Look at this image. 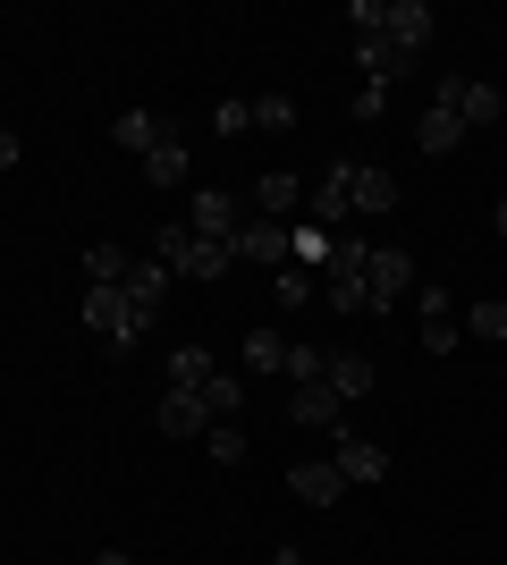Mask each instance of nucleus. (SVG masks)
<instances>
[{
  "instance_id": "nucleus-1",
  "label": "nucleus",
  "mask_w": 507,
  "mask_h": 565,
  "mask_svg": "<svg viewBox=\"0 0 507 565\" xmlns=\"http://www.w3.org/2000/svg\"><path fill=\"white\" fill-rule=\"evenodd\" d=\"M152 262H161L169 279H194V287H212V279L237 270V254L212 245V236H187V220H178V228H152Z\"/></svg>"
},
{
  "instance_id": "nucleus-2",
  "label": "nucleus",
  "mask_w": 507,
  "mask_h": 565,
  "mask_svg": "<svg viewBox=\"0 0 507 565\" xmlns=\"http://www.w3.org/2000/svg\"><path fill=\"white\" fill-rule=\"evenodd\" d=\"M363 262H372V236H338L330 245V270H321V305L330 312H372V296H363Z\"/></svg>"
},
{
  "instance_id": "nucleus-3",
  "label": "nucleus",
  "mask_w": 507,
  "mask_h": 565,
  "mask_svg": "<svg viewBox=\"0 0 507 565\" xmlns=\"http://www.w3.org/2000/svg\"><path fill=\"white\" fill-rule=\"evenodd\" d=\"M85 330L94 338H110V347H136V338L152 330L145 312L127 305V287H85Z\"/></svg>"
},
{
  "instance_id": "nucleus-4",
  "label": "nucleus",
  "mask_w": 507,
  "mask_h": 565,
  "mask_svg": "<svg viewBox=\"0 0 507 565\" xmlns=\"http://www.w3.org/2000/svg\"><path fill=\"white\" fill-rule=\"evenodd\" d=\"M305 212H314V228H347L356 220V161H321V178L305 186Z\"/></svg>"
},
{
  "instance_id": "nucleus-5",
  "label": "nucleus",
  "mask_w": 507,
  "mask_h": 565,
  "mask_svg": "<svg viewBox=\"0 0 507 565\" xmlns=\"http://www.w3.org/2000/svg\"><path fill=\"white\" fill-rule=\"evenodd\" d=\"M414 321H423V354H457V287L414 279Z\"/></svg>"
},
{
  "instance_id": "nucleus-6",
  "label": "nucleus",
  "mask_w": 507,
  "mask_h": 565,
  "mask_svg": "<svg viewBox=\"0 0 507 565\" xmlns=\"http://www.w3.org/2000/svg\"><path fill=\"white\" fill-rule=\"evenodd\" d=\"M245 228V203L229 186H194L187 194V236H212V245H229V236Z\"/></svg>"
},
{
  "instance_id": "nucleus-7",
  "label": "nucleus",
  "mask_w": 507,
  "mask_h": 565,
  "mask_svg": "<svg viewBox=\"0 0 507 565\" xmlns=\"http://www.w3.org/2000/svg\"><path fill=\"white\" fill-rule=\"evenodd\" d=\"M432 102H448V110L465 118V136H483V127H499V118H507V94H499V85H483V76H465V85L448 76Z\"/></svg>"
},
{
  "instance_id": "nucleus-8",
  "label": "nucleus",
  "mask_w": 507,
  "mask_h": 565,
  "mask_svg": "<svg viewBox=\"0 0 507 565\" xmlns=\"http://www.w3.org/2000/svg\"><path fill=\"white\" fill-rule=\"evenodd\" d=\"M330 465L347 472V490L389 481V448H381V439H363V430H330Z\"/></svg>"
},
{
  "instance_id": "nucleus-9",
  "label": "nucleus",
  "mask_w": 507,
  "mask_h": 565,
  "mask_svg": "<svg viewBox=\"0 0 507 565\" xmlns=\"http://www.w3.org/2000/svg\"><path fill=\"white\" fill-rule=\"evenodd\" d=\"M363 296H372V312H389L398 296H414V262L398 254V245H372V262H363Z\"/></svg>"
},
{
  "instance_id": "nucleus-10",
  "label": "nucleus",
  "mask_w": 507,
  "mask_h": 565,
  "mask_svg": "<svg viewBox=\"0 0 507 565\" xmlns=\"http://www.w3.org/2000/svg\"><path fill=\"white\" fill-rule=\"evenodd\" d=\"M288 423L330 439V430H347V397H338L330 380H314V388H288Z\"/></svg>"
},
{
  "instance_id": "nucleus-11",
  "label": "nucleus",
  "mask_w": 507,
  "mask_h": 565,
  "mask_svg": "<svg viewBox=\"0 0 507 565\" xmlns=\"http://www.w3.org/2000/svg\"><path fill=\"white\" fill-rule=\"evenodd\" d=\"M229 254H237L245 270H279V262H288V228H279V220H254V212H245V228L229 236Z\"/></svg>"
},
{
  "instance_id": "nucleus-12",
  "label": "nucleus",
  "mask_w": 507,
  "mask_h": 565,
  "mask_svg": "<svg viewBox=\"0 0 507 565\" xmlns=\"http://www.w3.org/2000/svg\"><path fill=\"white\" fill-rule=\"evenodd\" d=\"M127 305H136V312H145V321H161V305H169V296H178V279H169V270H161V262H152V254H136V262H127Z\"/></svg>"
},
{
  "instance_id": "nucleus-13",
  "label": "nucleus",
  "mask_w": 507,
  "mask_h": 565,
  "mask_svg": "<svg viewBox=\"0 0 507 565\" xmlns=\"http://www.w3.org/2000/svg\"><path fill=\"white\" fill-rule=\"evenodd\" d=\"M381 43L414 60V51L432 43V9H423V0H389V9H381Z\"/></svg>"
},
{
  "instance_id": "nucleus-14",
  "label": "nucleus",
  "mask_w": 507,
  "mask_h": 565,
  "mask_svg": "<svg viewBox=\"0 0 507 565\" xmlns=\"http://www.w3.org/2000/svg\"><path fill=\"white\" fill-rule=\"evenodd\" d=\"M288 490L305 498V507H338V498H347V472H338L330 456H305V465H288Z\"/></svg>"
},
{
  "instance_id": "nucleus-15",
  "label": "nucleus",
  "mask_w": 507,
  "mask_h": 565,
  "mask_svg": "<svg viewBox=\"0 0 507 565\" xmlns=\"http://www.w3.org/2000/svg\"><path fill=\"white\" fill-rule=\"evenodd\" d=\"M152 430H169V439H203V430H212V414H203V397H194V388H169V397L152 405Z\"/></svg>"
},
{
  "instance_id": "nucleus-16",
  "label": "nucleus",
  "mask_w": 507,
  "mask_h": 565,
  "mask_svg": "<svg viewBox=\"0 0 507 565\" xmlns=\"http://www.w3.org/2000/svg\"><path fill=\"white\" fill-rule=\"evenodd\" d=\"M305 212V178L296 169H271L263 186H254V220H296Z\"/></svg>"
},
{
  "instance_id": "nucleus-17",
  "label": "nucleus",
  "mask_w": 507,
  "mask_h": 565,
  "mask_svg": "<svg viewBox=\"0 0 507 565\" xmlns=\"http://www.w3.org/2000/svg\"><path fill=\"white\" fill-rule=\"evenodd\" d=\"M161 136H178V127H169L161 110H119V127H110V143H119V152H136V161H145V152H152Z\"/></svg>"
},
{
  "instance_id": "nucleus-18",
  "label": "nucleus",
  "mask_w": 507,
  "mask_h": 565,
  "mask_svg": "<svg viewBox=\"0 0 507 565\" xmlns=\"http://www.w3.org/2000/svg\"><path fill=\"white\" fill-rule=\"evenodd\" d=\"M321 380H330L338 397L356 405V397H372V380H381V372H372V354H356V347H338V354H330V372H321Z\"/></svg>"
},
{
  "instance_id": "nucleus-19",
  "label": "nucleus",
  "mask_w": 507,
  "mask_h": 565,
  "mask_svg": "<svg viewBox=\"0 0 507 565\" xmlns=\"http://www.w3.org/2000/svg\"><path fill=\"white\" fill-rule=\"evenodd\" d=\"M356 60H363V85H381V94L398 85V76H414V60H406V51H389L381 34H363V43H356Z\"/></svg>"
},
{
  "instance_id": "nucleus-20",
  "label": "nucleus",
  "mask_w": 507,
  "mask_h": 565,
  "mask_svg": "<svg viewBox=\"0 0 507 565\" xmlns=\"http://www.w3.org/2000/svg\"><path fill=\"white\" fill-rule=\"evenodd\" d=\"M414 143H423V152H457V143H465V118L448 110V102H432V110L414 118Z\"/></svg>"
},
{
  "instance_id": "nucleus-21",
  "label": "nucleus",
  "mask_w": 507,
  "mask_h": 565,
  "mask_svg": "<svg viewBox=\"0 0 507 565\" xmlns=\"http://www.w3.org/2000/svg\"><path fill=\"white\" fill-rule=\"evenodd\" d=\"M271 296H279L288 312H305V305H321V279L305 270V262H279V270H271Z\"/></svg>"
},
{
  "instance_id": "nucleus-22",
  "label": "nucleus",
  "mask_w": 507,
  "mask_h": 565,
  "mask_svg": "<svg viewBox=\"0 0 507 565\" xmlns=\"http://www.w3.org/2000/svg\"><path fill=\"white\" fill-rule=\"evenodd\" d=\"M194 397H203V414H212V423H237V414H245V380H237V372H212Z\"/></svg>"
},
{
  "instance_id": "nucleus-23",
  "label": "nucleus",
  "mask_w": 507,
  "mask_h": 565,
  "mask_svg": "<svg viewBox=\"0 0 507 565\" xmlns=\"http://www.w3.org/2000/svg\"><path fill=\"white\" fill-rule=\"evenodd\" d=\"M127 262H136V254H127L119 236H94V245H85V279H94V287H119Z\"/></svg>"
},
{
  "instance_id": "nucleus-24",
  "label": "nucleus",
  "mask_w": 507,
  "mask_h": 565,
  "mask_svg": "<svg viewBox=\"0 0 507 565\" xmlns=\"http://www.w3.org/2000/svg\"><path fill=\"white\" fill-rule=\"evenodd\" d=\"M145 178H152V186H187V136H161V143H152V152H145Z\"/></svg>"
},
{
  "instance_id": "nucleus-25",
  "label": "nucleus",
  "mask_w": 507,
  "mask_h": 565,
  "mask_svg": "<svg viewBox=\"0 0 507 565\" xmlns=\"http://www.w3.org/2000/svg\"><path fill=\"white\" fill-rule=\"evenodd\" d=\"M356 212H398V178L372 161H356Z\"/></svg>"
},
{
  "instance_id": "nucleus-26",
  "label": "nucleus",
  "mask_w": 507,
  "mask_h": 565,
  "mask_svg": "<svg viewBox=\"0 0 507 565\" xmlns=\"http://www.w3.org/2000/svg\"><path fill=\"white\" fill-rule=\"evenodd\" d=\"M220 363H212V347H169V388H203Z\"/></svg>"
},
{
  "instance_id": "nucleus-27",
  "label": "nucleus",
  "mask_w": 507,
  "mask_h": 565,
  "mask_svg": "<svg viewBox=\"0 0 507 565\" xmlns=\"http://www.w3.org/2000/svg\"><path fill=\"white\" fill-rule=\"evenodd\" d=\"M330 245H338L330 228H288V262H305L314 279H321V270H330Z\"/></svg>"
},
{
  "instance_id": "nucleus-28",
  "label": "nucleus",
  "mask_w": 507,
  "mask_h": 565,
  "mask_svg": "<svg viewBox=\"0 0 507 565\" xmlns=\"http://www.w3.org/2000/svg\"><path fill=\"white\" fill-rule=\"evenodd\" d=\"M279 372H288V388H314V380L330 372V354H321V347H296V338H288V354H279Z\"/></svg>"
},
{
  "instance_id": "nucleus-29",
  "label": "nucleus",
  "mask_w": 507,
  "mask_h": 565,
  "mask_svg": "<svg viewBox=\"0 0 507 565\" xmlns=\"http://www.w3.org/2000/svg\"><path fill=\"white\" fill-rule=\"evenodd\" d=\"M203 456H212V465H245V456H254V439H245L237 423H212V430H203Z\"/></svg>"
},
{
  "instance_id": "nucleus-30",
  "label": "nucleus",
  "mask_w": 507,
  "mask_h": 565,
  "mask_svg": "<svg viewBox=\"0 0 507 565\" xmlns=\"http://www.w3.org/2000/svg\"><path fill=\"white\" fill-rule=\"evenodd\" d=\"M465 330L483 338V347H499V338H507V296H483V305H465Z\"/></svg>"
},
{
  "instance_id": "nucleus-31",
  "label": "nucleus",
  "mask_w": 507,
  "mask_h": 565,
  "mask_svg": "<svg viewBox=\"0 0 507 565\" xmlns=\"http://www.w3.org/2000/svg\"><path fill=\"white\" fill-rule=\"evenodd\" d=\"M254 127H263V136H288V127H296V102L288 94H254Z\"/></svg>"
},
{
  "instance_id": "nucleus-32",
  "label": "nucleus",
  "mask_w": 507,
  "mask_h": 565,
  "mask_svg": "<svg viewBox=\"0 0 507 565\" xmlns=\"http://www.w3.org/2000/svg\"><path fill=\"white\" fill-rule=\"evenodd\" d=\"M279 354H288L279 330H245V363H254V372H279Z\"/></svg>"
},
{
  "instance_id": "nucleus-33",
  "label": "nucleus",
  "mask_w": 507,
  "mask_h": 565,
  "mask_svg": "<svg viewBox=\"0 0 507 565\" xmlns=\"http://www.w3.org/2000/svg\"><path fill=\"white\" fill-rule=\"evenodd\" d=\"M212 127H220V136H245V127H254V102H237V94H229V102L212 110Z\"/></svg>"
},
{
  "instance_id": "nucleus-34",
  "label": "nucleus",
  "mask_w": 507,
  "mask_h": 565,
  "mask_svg": "<svg viewBox=\"0 0 507 565\" xmlns=\"http://www.w3.org/2000/svg\"><path fill=\"white\" fill-rule=\"evenodd\" d=\"M347 25H356V43H363V34H381V0H347Z\"/></svg>"
},
{
  "instance_id": "nucleus-35",
  "label": "nucleus",
  "mask_w": 507,
  "mask_h": 565,
  "mask_svg": "<svg viewBox=\"0 0 507 565\" xmlns=\"http://www.w3.org/2000/svg\"><path fill=\"white\" fill-rule=\"evenodd\" d=\"M25 161V143H18V127H0V169H18Z\"/></svg>"
},
{
  "instance_id": "nucleus-36",
  "label": "nucleus",
  "mask_w": 507,
  "mask_h": 565,
  "mask_svg": "<svg viewBox=\"0 0 507 565\" xmlns=\"http://www.w3.org/2000/svg\"><path fill=\"white\" fill-rule=\"evenodd\" d=\"M263 565H305V548H271V557Z\"/></svg>"
},
{
  "instance_id": "nucleus-37",
  "label": "nucleus",
  "mask_w": 507,
  "mask_h": 565,
  "mask_svg": "<svg viewBox=\"0 0 507 565\" xmlns=\"http://www.w3.org/2000/svg\"><path fill=\"white\" fill-rule=\"evenodd\" d=\"M94 565H136V557H127V548H102V557Z\"/></svg>"
},
{
  "instance_id": "nucleus-38",
  "label": "nucleus",
  "mask_w": 507,
  "mask_h": 565,
  "mask_svg": "<svg viewBox=\"0 0 507 565\" xmlns=\"http://www.w3.org/2000/svg\"><path fill=\"white\" fill-rule=\"evenodd\" d=\"M490 228H499V236H507V194H499V212H490Z\"/></svg>"
}]
</instances>
